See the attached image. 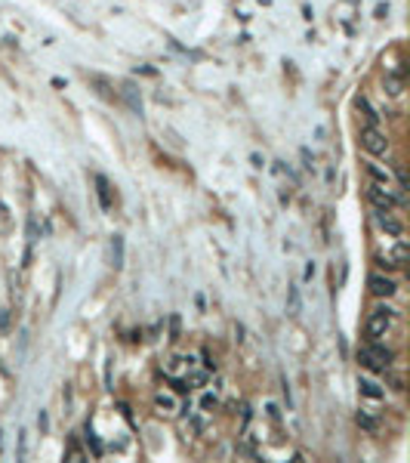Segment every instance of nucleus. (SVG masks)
<instances>
[{
  "label": "nucleus",
  "mask_w": 410,
  "mask_h": 463,
  "mask_svg": "<svg viewBox=\"0 0 410 463\" xmlns=\"http://www.w3.org/2000/svg\"><path fill=\"white\" fill-rule=\"evenodd\" d=\"M407 256H410L407 241L404 238H395V244H392V247H386V250L377 254V266H380L383 272H395V269H401V266L407 262Z\"/></svg>",
  "instance_id": "nucleus-5"
},
{
  "label": "nucleus",
  "mask_w": 410,
  "mask_h": 463,
  "mask_svg": "<svg viewBox=\"0 0 410 463\" xmlns=\"http://www.w3.org/2000/svg\"><path fill=\"white\" fill-rule=\"evenodd\" d=\"M154 408H157V414H167V417H173L176 411H179V398H176V392H160L154 396Z\"/></svg>",
  "instance_id": "nucleus-9"
},
{
  "label": "nucleus",
  "mask_w": 410,
  "mask_h": 463,
  "mask_svg": "<svg viewBox=\"0 0 410 463\" xmlns=\"http://www.w3.org/2000/svg\"><path fill=\"white\" fill-rule=\"evenodd\" d=\"M290 315H299V290L290 288Z\"/></svg>",
  "instance_id": "nucleus-21"
},
{
  "label": "nucleus",
  "mask_w": 410,
  "mask_h": 463,
  "mask_svg": "<svg viewBox=\"0 0 410 463\" xmlns=\"http://www.w3.org/2000/svg\"><path fill=\"white\" fill-rule=\"evenodd\" d=\"M373 226H377L380 232H386L389 238H404V222L392 210H377L373 207Z\"/></svg>",
  "instance_id": "nucleus-7"
},
{
  "label": "nucleus",
  "mask_w": 410,
  "mask_h": 463,
  "mask_svg": "<svg viewBox=\"0 0 410 463\" xmlns=\"http://www.w3.org/2000/svg\"><path fill=\"white\" fill-rule=\"evenodd\" d=\"M96 186H99V198H102V207L108 210L111 201H108V182H105V176H96Z\"/></svg>",
  "instance_id": "nucleus-15"
},
{
  "label": "nucleus",
  "mask_w": 410,
  "mask_h": 463,
  "mask_svg": "<svg viewBox=\"0 0 410 463\" xmlns=\"http://www.w3.org/2000/svg\"><path fill=\"white\" fill-rule=\"evenodd\" d=\"M367 201L377 207V210H395V207H404V192H392V186H380V182H370L367 186Z\"/></svg>",
  "instance_id": "nucleus-4"
},
{
  "label": "nucleus",
  "mask_w": 410,
  "mask_h": 463,
  "mask_svg": "<svg viewBox=\"0 0 410 463\" xmlns=\"http://www.w3.org/2000/svg\"><path fill=\"white\" fill-rule=\"evenodd\" d=\"M358 423L364 426V430H367V432H377V430H380V423H377V420H373V417H370L367 411H358Z\"/></svg>",
  "instance_id": "nucleus-16"
},
{
  "label": "nucleus",
  "mask_w": 410,
  "mask_h": 463,
  "mask_svg": "<svg viewBox=\"0 0 410 463\" xmlns=\"http://www.w3.org/2000/svg\"><path fill=\"white\" fill-rule=\"evenodd\" d=\"M201 408H204V414H213V411H216V408H219V398L213 396V392H207V396L201 398Z\"/></svg>",
  "instance_id": "nucleus-17"
},
{
  "label": "nucleus",
  "mask_w": 410,
  "mask_h": 463,
  "mask_svg": "<svg viewBox=\"0 0 410 463\" xmlns=\"http://www.w3.org/2000/svg\"><path fill=\"white\" fill-rule=\"evenodd\" d=\"M367 288H370V294L373 296H380V300H392L398 294V281L392 278L389 272H373L370 278H367Z\"/></svg>",
  "instance_id": "nucleus-6"
},
{
  "label": "nucleus",
  "mask_w": 410,
  "mask_h": 463,
  "mask_svg": "<svg viewBox=\"0 0 410 463\" xmlns=\"http://www.w3.org/2000/svg\"><path fill=\"white\" fill-rule=\"evenodd\" d=\"M358 392L367 402H386V386L380 380H373V377H361L358 380Z\"/></svg>",
  "instance_id": "nucleus-8"
},
{
  "label": "nucleus",
  "mask_w": 410,
  "mask_h": 463,
  "mask_svg": "<svg viewBox=\"0 0 410 463\" xmlns=\"http://www.w3.org/2000/svg\"><path fill=\"white\" fill-rule=\"evenodd\" d=\"M364 170H367V176H370V182H380V186H392V173H389L386 167H380V164H367Z\"/></svg>",
  "instance_id": "nucleus-12"
},
{
  "label": "nucleus",
  "mask_w": 410,
  "mask_h": 463,
  "mask_svg": "<svg viewBox=\"0 0 410 463\" xmlns=\"http://www.w3.org/2000/svg\"><path fill=\"white\" fill-rule=\"evenodd\" d=\"M358 139H361V148L367 154H373V158H386L389 148H392V139L380 127H373V124H364L361 133H358Z\"/></svg>",
  "instance_id": "nucleus-3"
},
{
  "label": "nucleus",
  "mask_w": 410,
  "mask_h": 463,
  "mask_svg": "<svg viewBox=\"0 0 410 463\" xmlns=\"http://www.w3.org/2000/svg\"><path fill=\"white\" fill-rule=\"evenodd\" d=\"M358 362L370 370V374H389V368L395 364V352L386 349L383 340H367L358 349Z\"/></svg>",
  "instance_id": "nucleus-1"
},
{
  "label": "nucleus",
  "mask_w": 410,
  "mask_h": 463,
  "mask_svg": "<svg viewBox=\"0 0 410 463\" xmlns=\"http://www.w3.org/2000/svg\"><path fill=\"white\" fill-rule=\"evenodd\" d=\"M265 414H269L272 423H281V408H278L275 402H265Z\"/></svg>",
  "instance_id": "nucleus-18"
},
{
  "label": "nucleus",
  "mask_w": 410,
  "mask_h": 463,
  "mask_svg": "<svg viewBox=\"0 0 410 463\" xmlns=\"http://www.w3.org/2000/svg\"><path fill=\"white\" fill-rule=\"evenodd\" d=\"M398 328V309L392 306H377L367 315V340H386Z\"/></svg>",
  "instance_id": "nucleus-2"
},
{
  "label": "nucleus",
  "mask_w": 410,
  "mask_h": 463,
  "mask_svg": "<svg viewBox=\"0 0 410 463\" xmlns=\"http://www.w3.org/2000/svg\"><path fill=\"white\" fill-rule=\"evenodd\" d=\"M386 16H389V4H380L377 6V19H386Z\"/></svg>",
  "instance_id": "nucleus-23"
},
{
  "label": "nucleus",
  "mask_w": 410,
  "mask_h": 463,
  "mask_svg": "<svg viewBox=\"0 0 410 463\" xmlns=\"http://www.w3.org/2000/svg\"><path fill=\"white\" fill-rule=\"evenodd\" d=\"M111 260H114V269H120V266H123V238H117V235L111 241Z\"/></svg>",
  "instance_id": "nucleus-14"
},
{
  "label": "nucleus",
  "mask_w": 410,
  "mask_h": 463,
  "mask_svg": "<svg viewBox=\"0 0 410 463\" xmlns=\"http://www.w3.org/2000/svg\"><path fill=\"white\" fill-rule=\"evenodd\" d=\"M336 12V19H340L349 31H352V12H355V4H352V0H346V4H340V6H336L333 10Z\"/></svg>",
  "instance_id": "nucleus-13"
},
{
  "label": "nucleus",
  "mask_w": 410,
  "mask_h": 463,
  "mask_svg": "<svg viewBox=\"0 0 410 463\" xmlns=\"http://www.w3.org/2000/svg\"><path fill=\"white\" fill-rule=\"evenodd\" d=\"M68 460H86V454L80 451V444H77V442H71V444H68Z\"/></svg>",
  "instance_id": "nucleus-19"
},
{
  "label": "nucleus",
  "mask_w": 410,
  "mask_h": 463,
  "mask_svg": "<svg viewBox=\"0 0 410 463\" xmlns=\"http://www.w3.org/2000/svg\"><path fill=\"white\" fill-rule=\"evenodd\" d=\"M355 108H358V112L364 114V120H367V124L380 127V118H383V114H380V112L370 105V99H367V96H355Z\"/></svg>",
  "instance_id": "nucleus-11"
},
{
  "label": "nucleus",
  "mask_w": 410,
  "mask_h": 463,
  "mask_svg": "<svg viewBox=\"0 0 410 463\" xmlns=\"http://www.w3.org/2000/svg\"><path fill=\"white\" fill-rule=\"evenodd\" d=\"M86 442L93 444V454H96V457H102V444H99V438L93 436V430H90V426H86Z\"/></svg>",
  "instance_id": "nucleus-20"
},
{
  "label": "nucleus",
  "mask_w": 410,
  "mask_h": 463,
  "mask_svg": "<svg viewBox=\"0 0 410 463\" xmlns=\"http://www.w3.org/2000/svg\"><path fill=\"white\" fill-rule=\"evenodd\" d=\"M383 93L392 96V99H401V93H404V78L386 71V78H383Z\"/></svg>",
  "instance_id": "nucleus-10"
},
{
  "label": "nucleus",
  "mask_w": 410,
  "mask_h": 463,
  "mask_svg": "<svg viewBox=\"0 0 410 463\" xmlns=\"http://www.w3.org/2000/svg\"><path fill=\"white\" fill-rule=\"evenodd\" d=\"M170 340H173V343L179 340V318H176V315L170 318Z\"/></svg>",
  "instance_id": "nucleus-22"
}]
</instances>
